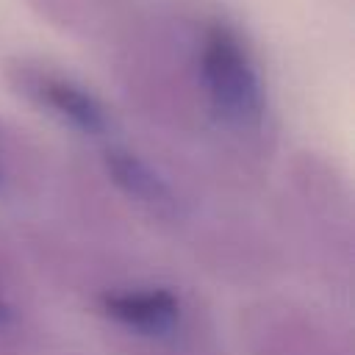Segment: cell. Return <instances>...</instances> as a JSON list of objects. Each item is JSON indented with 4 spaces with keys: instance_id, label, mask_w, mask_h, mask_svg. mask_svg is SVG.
<instances>
[{
    "instance_id": "10",
    "label": "cell",
    "mask_w": 355,
    "mask_h": 355,
    "mask_svg": "<svg viewBox=\"0 0 355 355\" xmlns=\"http://www.w3.org/2000/svg\"><path fill=\"white\" fill-rule=\"evenodd\" d=\"M22 344H14V341H6V338H0V355H17V349H19Z\"/></svg>"
},
{
    "instance_id": "9",
    "label": "cell",
    "mask_w": 355,
    "mask_h": 355,
    "mask_svg": "<svg viewBox=\"0 0 355 355\" xmlns=\"http://www.w3.org/2000/svg\"><path fill=\"white\" fill-rule=\"evenodd\" d=\"M28 6L69 33H111L119 25L114 0H28Z\"/></svg>"
},
{
    "instance_id": "5",
    "label": "cell",
    "mask_w": 355,
    "mask_h": 355,
    "mask_svg": "<svg viewBox=\"0 0 355 355\" xmlns=\"http://www.w3.org/2000/svg\"><path fill=\"white\" fill-rule=\"evenodd\" d=\"M6 83L31 108L80 139L103 144L116 136V116L111 105L78 75L50 61L17 55L6 64Z\"/></svg>"
},
{
    "instance_id": "8",
    "label": "cell",
    "mask_w": 355,
    "mask_h": 355,
    "mask_svg": "<svg viewBox=\"0 0 355 355\" xmlns=\"http://www.w3.org/2000/svg\"><path fill=\"white\" fill-rule=\"evenodd\" d=\"M36 322V302L22 261L0 236V338L25 344Z\"/></svg>"
},
{
    "instance_id": "1",
    "label": "cell",
    "mask_w": 355,
    "mask_h": 355,
    "mask_svg": "<svg viewBox=\"0 0 355 355\" xmlns=\"http://www.w3.org/2000/svg\"><path fill=\"white\" fill-rule=\"evenodd\" d=\"M191 58L205 147L227 166H258L275 141V111L250 36L225 14H191Z\"/></svg>"
},
{
    "instance_id": "4",
    "label": "cell",
    "mask_w": 355,
    "mask_h": 355,
    "mask_svg": "<svg viewBox=\"0 0 355 355\" xmlns=\"http://www.w3.org/2000/svg\"><path fill=\"white\" fill-rule=\"evenodd\" d=\"M100 172L108 189L147 222L175 233L194 225L200 208L194 183L164 155L114 136L100 144Z\"/></svg>"
},
{
    "instance_id": "6",
    "label": "cell",
    "mask_w": 355,
    "mask_h": 355,
    "mask_svg": "<svg viewBox=\"0 0 355 355\" xmlns=\"http://www.w3.org/2000/svg\"><path fill=\"white\" fill-rule=\"evenodd\" d=\"M255 333V355H347L327 324L294 305H263Z\"/></svg>"
},
{
    "instance_id": "7",
    "label": "cell",
    "mask_w": 355,
    "mask_h": 355,
    "mask_svg": "<svg viewBox=\"0 0 355 355\" xmlns=\"http://www.w3.org/2000/svg\"><path fill=\"white\" fill-rule=\"evenodd\" d=\"M47 178V164L33 139L17 125L0 119V200L17 202L33 197Z\"/></svg>"
},
{
    "instance_id": "2",
    "label": "cell",
    "mask_w": 355,
    "mask_h": 355,
    "mask_svg": "<svg viewBox=\"0 0 355 355\" xmlns=\"http://www.w3.org/2000/svg\"><path fill=\"white\" fill-rule=\"evenodd\" d=\"M94 313L139 355H211V324L194 297L158 277L103 272L89 286Z\"/></svg>"
},
{
    "instance_id": "3",
    "label": "cell",
    "mask_w": 355,
    "mask_h": 355,
    "mask_svg": "<svg viewBox=\"0 0 355 355\" xmlns=\"http://www.w3.org/2000/svg\"><path fill=\"white\" fill-rule=\"evenodd\" d=\"M286 205L300 233L302 250L344 286L349 283V244L352 211L349 189L336 166L319 155L305 153L294 161L286 180Z\"/></svg>"
}]
</instances>
